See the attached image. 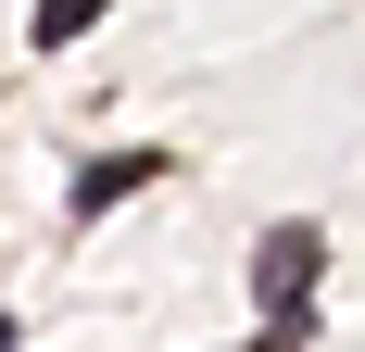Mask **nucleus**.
I'll return each instance as SVG.
<instances>
[{
  "label": "nucleus",
  "instance_id": "obj_2",
  "mask_svg": "<svg viewBox=\"0 0 365 352\" xmlns=\"http://www.w3.org/2000/svg\"><path fill=\"white\" fill-rule=\"evenodd\" d=\"M164 176V151H101V164H76V214H113L126 189H151Z\"/></svg>",
  "mask_w": 365,
  "mask_h": 352
},
{
  "label": "nucleus",
  "instance_id": "obj_4",
  "mask_svg": "<svg viewBox=\"0 0 365 352\" xmlns=\"http://www.w3.org/2000/svg\"><path fill=\"white\" fill-rule=\"evenodd\" d=\"M13 340H26V327H13V315H0V352H13Z\"/></svg>",
  "mask_w": 365,
  "mask_h": 352
},
{
  "label": "nucleus",
  "instance_id": "obj_1",
  "mask_svg": "<svg viewBox=\"0 0 365 352\" xmlns=\"http://www.w3.org/2000/svg\"><path fill=\"white\" fill-rule=\"evenodd\" d=\"M315 264H328V227H315V214L264 227V252H252V302H277V340H302V327H315Z\"/></svg>",
  "mask_w": 365,
  "mask_h": 352
},
{
  "label": "nucleus",
  "instance_id": "obj_3",
  "mask_svg": "<svg viewBox=\"0 0 365 352\" xmlns=\"http://www.w3.org/2000/svg\"><path fill=\"white\" fill-rule=\"evenodd\" d=\"M101 13H113V0H38V51H63V38H88Z\"/></svg>",
  "mask_w": 365,
  "mask_h": 352
}]
</instances>
